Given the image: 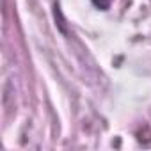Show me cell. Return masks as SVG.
<instances>
[{
	"mask_svg": "<svg viewBox=\"0 0 151 151\" xmlns=\"http://www.w3.org/2000/svg\"><path fill=\"white\" fill-rule=\"evenodd\" d=\"M91 2L98 7V9H101V11H107L110 6H112V2L114 0H91Z\"/></svg>",
	"mask_w": 151,
	"mask_h": 151,
	"instance_id": "obj_1",
	"label": "cell"
}]
</instances>
